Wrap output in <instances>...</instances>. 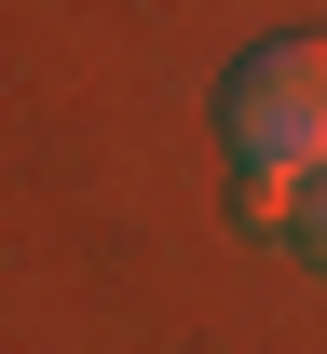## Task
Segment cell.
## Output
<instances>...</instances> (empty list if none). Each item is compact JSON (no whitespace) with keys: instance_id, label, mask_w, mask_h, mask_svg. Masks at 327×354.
I'll return each instance as SVG.
<instances>
[{"instance_id":"1","label":"cell","mask_w":327,"mask_h":354,"mask_svg":"<svg viewBox=\"0 0 327 354\" xmlns=\"http://www.w3.org/2000/svg\"><path fill=\"white\" fill-rule=\"evenodd\" d=\"M218 136H232V164L314 177L327 164V41H245L218 82Z\"/></svg>"},{"instance_id":"2","label":"cell","mask_w":327,"mask_h":354,"mask_svg":"<svg viewBox=\"0 0 327 354\" xmlns=\"http://www.w3.org/2000/svg\"><path fill=\"white\" fill-rule=\"evenodd\" d=\"M286 232H300V259H314V272H327V164H314V177H300V205H286Z\"/></svg>"}]
</instances>
